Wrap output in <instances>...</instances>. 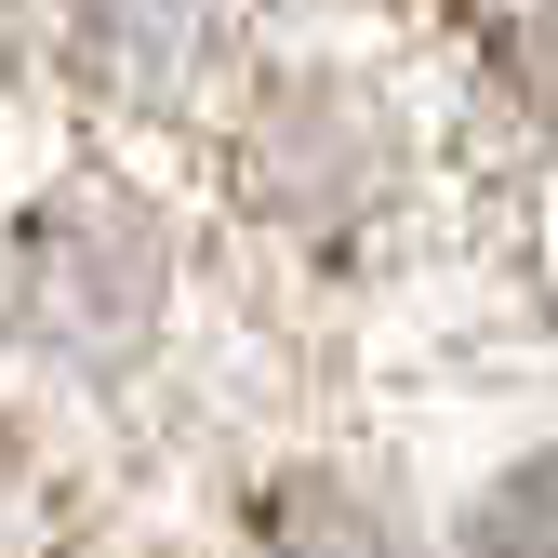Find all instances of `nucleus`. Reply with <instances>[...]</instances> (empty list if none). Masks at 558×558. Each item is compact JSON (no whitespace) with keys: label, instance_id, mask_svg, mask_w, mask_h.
I'll use <instances>...</instances> for the list:
<instances>
[{"label":"nucleus","instance_id":"obj_2","mask_svg":"<svg viewBox=\"0 0 558 558\" xmlns=\"http://www.w3.org/2000/svg\"><path fill=\"white\" fill-rule=\"evenodd\" d=\"M266 558H373V532L345 506H319V493H293V506L266 493Z\"/></svg>","mask_w":558,"mask_h":558},{"label":"nucleus","instance_id":"obj_1","mask_svg":"<svg viewBox=\"0 0 558 558\" xmlns=\"http://www.w3.org/2000/svg\"><path fill=\"white\" fill-rule=\"evenodd\" d=\"M465 558H558V452L506 465L493 493H478V519H465Z\"/></svg>","mask_w":558,"mask_h":558}]
</instances>
